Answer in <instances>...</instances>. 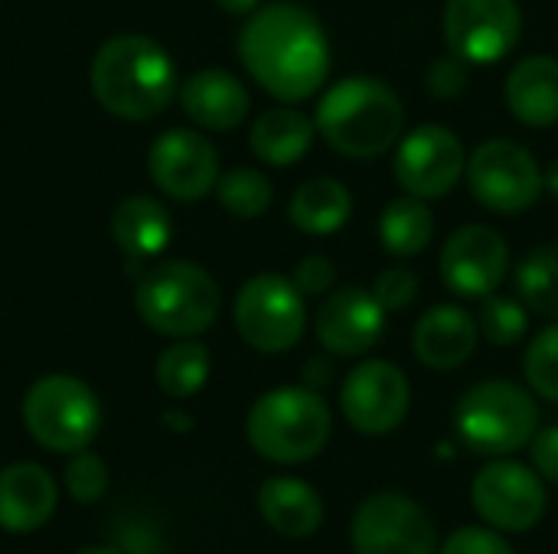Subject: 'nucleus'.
<instances>
[{
    "label": "nucleus",
    "mask_w": 558,
    "mask_h": 554,
    "mask_svg": "<svg viewBox=\"0 0 558 554\" xmlns=\"http://www.w3.org/2000/svg\"><path fill=\"white\" fill-rule=\"evenodd\" d=\"M239 59L268 95L298 104L317 95L330 75V39L317 13L304 3L278 0L248 16L239 36Z\"/></svg>",
    "instance_id": "obj_1"
},
{
    "label": "nucleus",
    "mask_w": 558,
    "mask_h": 554,
    "mask_svg": "<svg viewBox=\"0 0 558 554\" xmlns=\"http://www.w3.org/2000/svg\"><path fill=\"white\" fill-rule=\"evenodd\" d=\"M95 101L124 121H147L170 108L180 95L177 65L170 52L150 36H114L92 59Z\"/></svg>",
    "instance_id": "obj_2"
},
{
    "label": "nucleus",
    "mask_w": 558,
    "mask_h": 554,
    "mask_svg": "<svg viewBox=\"0 0 558 554\" xmlns=\"http://www.w3.org/2000/svg\"><path fill=\"white\" fill-rule=\"evenodd\" d=\"M314 124L337 153L373 160L402 140L405 104L389 82L376 75H350L324 91Z\"/></svg>",
    "instance_id": "obj_3"
},
{
    "label": "nucleus",
    "mask_w": 558,
    "mask_h": 554,
    "mask_svg": "<svg viewBox=\"0 0 558 554\" xmlns=\"http://www.w3.org/2000/svg\"><path fill=\"white\" fill-rule=\"evenodd\" d=\"M330 408L314 389L265 392L245 421L248 444L271 464H307L330 441Z\"/></svg>",
    "instance_id": "obj_4"
},
{
    "label": "nucleus",
    "mask_w": 558,
    "mask_h": 554,
    "mask_svg": "<svg viewBox=\"0 0 558 554\" xmlns=\"http://www.w3.org/2000/svg\"><path fill=\"white\" fill-rule=\"evenodd\" d=\"M141 320L163 336H199L219 317V287L193 261H163L150 268L134 294Z\"/></svg>",
    "instance_id": "obj_5"
},
{
    "label": "nucleus",
    "mask_w": 558,
    "mask_h": 554,
    "mask_svg": "<svg viewBox=\"0 0 558 554\" xmlns=\"http://www.w3.org/2000/svg\"><path fill=\"white\" fill-rule=\"evenodd\" d=\"M454 428L474 454L507 457L533 441V434L539 431V408L526 389L490 379L474 385L458 402Z\"/></svg>",
    "instance_id": "obj_6"
},
{
    "label": "nucleus",
    "mask_w": 558,
    "mask_h": 554,
    "mask_svg": "<svg viewBox=\"0 0 558 554\" xmlns=\"http://www.w3.org/2000/svg\"><path fill=\"white\" fill-rule=\"evenodd\" d=\"M23 424L39 447L78 454L101 428V405L85 382L72 376H43L23 398Z\"/></svg>",
    "instance_id": "obj_7"
},
{
    "label": "nucleus",
    "mask_w": 558,
    "mask_h": 554,
    "mask_svg": "<svg viewBox=\"0 0 558 554\" xmlns=\"http://www.w3.org/2000/svg\"><path fill=\"white\" fill-rule=\"evenodd\" d=\"M307 327L304 294L291 278L258 274L235 297V330L258 353H288Z\"/></svg>",
    "instance_id": "obj_8"
},
{
    "label": "nucleus",
    "mask_w": 558,
    "mask_h": 554,
    "mask_svg": "<svg viewBox=\"0 0 558 554\" xmlns=\"http://www.w3.org/2000/svg\"><path fill=\"white\" fill-rule=\"evenodd\" d=\"M468 186L481 206L500 216L526 212L546 189L536 157L507 137H494L468 157Z\"/></svg>",
    "instance_id": "obj_9"
},
{
    "label": "nucleus",
    "mask_w": 558,
    "mask_h": 554,
    "mask_svg": "<svg viewBox=\"0 0 558 554\" xmlns=\"http://www.w3.org/2000/svg\"><path fill=\"white\" fill-rule=\"evenodd\" d=\"M445 42L471 65H494L510 56L523 36V13L517 0H448Z\"/></svg>",
    "instance_id": "obj_10"
},
{
    "label": "nucleus",
    "mask_w": 558,
    "mask_h": 554,
    "mask_svg": "<svg viewBox=\"0 0 558 554\" xmlns=\"http://www.w3.org/2000/svg\"><path fill=\"white\" fill-rule=\"evenodd\" d=\"M350 542L356 554H435L438 532L409 496L376 493L356 509Z\"/></svg>",
    "instance_id": "obj_11"
},
{
    "label": "nucleus",
    "mask_w": 558,
    "mask_h": 554,
    "mask_svg": "<svg viewBox=\"0 0 558 554\" xmlns=\"http://www.w3.org/2000/svg\"><path fill=\"white\" fill-rule=\"evenodd\" d=\"M468 173V153L461 137L445 124H422L399 140L396 180L409 196L441 199Z\"/></svg>",
    "instance_id": "obj_12"
},
{
    "label": "nucleus",
    "mask_w": 558,
    "mask_h": 554,
    "mask_svg": "<svg viewBox=\"0 0 558 554\" xmlns=\"http://www.w3.org/2000/svg\"><path fill=\"white\" fill-rule=\"evenodd\" d=\"M412 405L409 379L399 366L386 359H366L360 362L340 389V408L350 428L360 434L379 438L396 431Z\"/></svg>",
    "instance_id": "obj_13"
},
{
    "label": "nucleus",
    "mask_w": 558,
    "mask_h": 554,
    "mask_svg": "<svg viewBox=\"0 0 558 554\" xmlns=\"http://www.w3.org/2000/svg\"><path fill=\"white\" fill-rule=\"evenodd\" d=\"M471 503L481 513V519L490 522L494 529L526 532L543 519L549 496L543 480L530 467L517 460H490L474 477Z\"/></svg>",
    "instance_id": "obj_14"
},
{
    "label": "nucleus",
    "mask_w": 558,
    "mask_h": 554,
    "mask_svg": "<svg viewBox=\"0 0 558 554\" xmlns=\"http://www.w3.org/2000/svg\"><path fill=\"white\" fill-rule=\"evenodd\" d=\"M510 268V245L490 225H464L441 248V278L448 291L484 300L500 291Z\"/></svg>",
    "instance_id": "obj_15"
},
{
    "label": "nucleus",
    "mask_w": 558,
    "mask_h": 554,
    "mask_svg": "<svg viewBox=\"0 0 558 554\" xmlns=\"http://www.w3.org/2000/svg\"><path fill=\"white\" fill-rule=\"evenodd\" d=\"M147 167H150L154 183L167 196H173L180 202L203 199L219 183V153H216V147L203 134H196L190 127L163 131L150 144Z\"/></svg>",
    "instance_id": "obj_16"
},
{
    "label": "nucleus",
    "mask_w": 558,
    "mask_h": 554,
    "mask_svg": "<svg viewBox=\"0 0 558 554\" xmlns=\"http://www.w3.org/2000/svg\"><path fill=\"white\" fill-rule=\"evenodd\" d=\"M386 330V307L366 287H340L314 313V333L333 356L369 353Z\"/></svg>",
    "instance_id": "obj_17"
},
{
    "label": "nucleus",
    "mask_w": 558,
    "mask_h": 554,
    "mask_svg": "<svg viewBox=\"0 0 558 554\" xmlns=\"http://www.w3.org/2000/svg\"><path fill=\"white\" fill-rule=\"evenodd\" d=\"M477 320L458 307V304H438L428 313H422V320L415 323L412 333V346L418 362H425L428 369L448 372L464 366L474 349H477Z\"/></svg>",
    "instance_id": "obj_18"
},
{
    "label": "nucleus",
    "mask_w": 558,
    "mask_h": 554,
    "mask_svg": "<svg viewBox=\"0 0 558 554\" xmlns=\"http://www.w3.org/2000/svg\"><path fill=\"white\" fill-rule=\"evenodd\" d=\"M180 108L206 131H232L245 121L252 98L226 69H203L180 85Z\"/></svg>",
    "instance_id": "obj_19"
},
{
    "label": "nucleus",
    "mask_w": 558,
    "mask_h": 554,
    "mask_svg": "<svg viewBox=\"0 0 558 554\" xmlns=\"http://www.w3.org/2000/svg\"><path fill=\"white\" fill-rule=\"evenodd\" d=\"M56 509V483L39 464H10L0 470V529L33 532Z\"/></svg>",
    "instance_id": "obj_20"
},
{
    "label": "nucleus",
    "mask_w": 558,
    "mask_h": 554,
    "mask_svg": "<svg viewBox=\"0 0 558 554\" xmlns=\"http://www.w3.org/2000/svg\"><path fill=\"white\" fill-rule=\"evenodd\" d=\"M507 108L526 127L558 124V59L526 56L507 75Z\"/></svg>",
    "instance_id": "obj_21"
},
{
    "label": "nucleus",
    "mask_w": 558,
    "mask_h": 554,
    "mask_svg": "<svg viewBox=\"0 0 558 554\" xmlns=\"http://www.w3.org/2000/svg\"><path fill=\"white\" fill-rule=\"evenodd\" d=\"M262 519L284 539H311L324 522V500L317 490L294 477L265 480L258 490Z\"/></svg>",
    "instance_id": "obj_22"
},
{
    "label": "nucleus",
    "mask_w": 558,
    "mask_h": 554,
    "mask_svg": "<svg viewBox=\"0 0 558 554\" xmlns=\"http://www.w3.org/2000/svg\"><path fill=\"white\" fill-rule=\"evenodd\" d=\"M314 134H317V124L304 111L268 108L255 118L248 144H252V153L265 160L268 167H291L311 150Z\"/></svg>",
    "instance_id": "obj_23"
},
{
    "label": "nucleus",
    "mask_w": 558,
    "mask_h": 554,
    "mask_svg": "<svg viewBox=\"0 0 558 554\" xmlns=\"http://www.w3.org/2000/svg\"><path fill=\"white\" fill-rule=\"evenodd\" d=\"M170 232H173L170 212L147 196L124 199L111 216V235L118 248L131 258V264L160 255L170 242Z\"/></svg>",
    "instance_id": "obj_24"
},
{
    "label": "nucleus",
    "mask_w": 558,
    "mask_h": 554,
    "mask_svg": "<svg viewBox=\"0 0 558 554\" xmlns=\"http://www.w3.org/2000/svg\"><path fill=\"white\" fill-rule=\"evenodd\" d=\"M353 216L350 189L333 176H314L301 183L288 202V219L304 235H333Z\"/></svg>",
    "instance_id": "obj_25"
},
{
    "label": "nucleus",
    "mask_w": 558,
    "mask_h": 554,
    "mask_svg": "<svg viewBox=\"0 0 558 554\" xmlns=\"http://www.w3.org/2000/svg\"><path fill=\"white\" fill-rule=\"evenodd\" d=\"M435 235V219L425 199L399 196L379 216V242L392 258H415L428 248Z\"/></svg>",
    "instance_id": "obj_26"
},
{
    "label": "nucleus",
    "mask_w": 558,
    "mask_h": 554,
    "mask_svg": "<svg viewBox=\"0 0 558 554\" xmlns=\"http://www.w3.org/2000/svg\"><path fill=\"white\" fill-rule=\"evenodd\" d=\"M209 379V349L203 343H173L157 359V385L170 398L196 395Z\"/></svg>",
    "instance_id": "obj_27"
},
{
    "label": "nucleus",
    "mask_w": 558,
    "mask_h": 554,
    "mask_svg": "<svg viewBox=\"0 0 558 554\" xmlns=\"http://www.w3.org/2000/svg\"><path fill=\"white\" fill-rule=\"evenodd\" d=\"M517 291L526 310L539 317H558V251L536 248L517 268Z\"/></svg>",
    "instance_id": "obj_28"
},
{
    "label": "nucleus",
    "mask_w": 558,
    "mask_h": 554,
    "mask_svg": "<svg viewBox=\"0 0 558 554\" xmlns=\"http://www.w3.org/2000/svg\"><path fill=\"white\" fill-rule=\"evenodd\" d=\"M216 193H219L222 209L235 219H258L271 206V183L265 173H258L252 167H239V170H229L226 176H219Z\"/></svg>",
    "instance_id": "obj_29"
},
{
    "label": "nucleus",
    "mask_w": 558,
    "mask_h": 554,
    "mask_svg": "<svg viewBox=\"0 0 558 554\" xmlns=\"http://www.w3.org/2000/svg\"><path fill=\"white\" fill-rule=\"evenodd\" d=\"M481 333L494 343V346H517L526 330H530V317H526V304L513 300V297H484L481 307V320H477Z\"/></svg>",
    "instance_id": "obj_30"
},
{
    "label": "nucleus",
    "mask_w": 558,
    "mask_h": 554,
    "mask_svg": "<svg viewBox=\"0 0 558 554\" xmlns=\"http://www.w3.org/2000/svg\"><path fill=\"white\" fill-rule=\"evenodd\" d=\"M523 369L536 395H543L546 402H558V323L533 336Z\"/></svg>",
    "instance_id": "obj_31"
},
{
    "label": "nucleus",
    "mask_w": 558,
    "mask_h": 554,
    "mask_svg": "<svg viewBox=\"0 0 558 554\" xmlns=\"http://www.w3.org/2000/svg\"><path fill=\"white\" fill-rule=\"evenodd\" d=\"M65 490L75 503H95L108 490V470L95 454L78 451L65 467Z\"/></svg>",
    "instance_id": "obj_32"
},
{
    "label": "nucleus",
    "mask_w": 558,
    "mask_h": 554,
    "mask_svg": "<svg viewBox=\"0 0 558 554\" xmlns=\"http://www.w3.org/2000/svg\"><path fill=\"white\" fill-rule=\"evenodd\" d=\"M468 82H471V62L461 59V56H454L451 49L445 56H438L428 65V72H425V88L438 101H451V98L464 95Z\"/></svg>",
    "instance_id": "obj_33"
},
{
    "label": "nucleus",
    "mask_w": 558,
    "mask_h": 554,
    "mask_svg": "<svg viewBox=\"0 0 558 554\" xmlns=\"http://www.w3.org/2000/svg\"><path fill=\"white\" fill-rule=\"evenodd\" d=\"M369 291L386 307V313H392V310L409 307L418 297V274L405 264H396V268H386Z\"/></svg>",
    "instance_id": "obj_34"
},
{
    "label": "nucleus",
    "mask_w": 558,
    "mask_h": 554,
    "mask_svg": "<svg viewBox=\"0 0 558 554\" xmlns=\"http://www.w3.org/2000/svg\"><path fill=\"white\" fill-rule=\"evenodd\" d=\"M291 281L298 284V291L304 297H327L333 291V284H337V268L324 255H307V258L298 261Z\"/></svg>",
    "instance_id": "obj_35"
},
{
    "label": "nucleus",
    "mask_w": 558,
    "mask_h": 554,
    "mask_svg": "<svg viewBox=\"0 0 558 554\" xmlns=\"http://www.w3.org/2000/svg\"><path fill=\"white\" fill-rule=\"evenodd\" d=\"M441 554H513L510 542L490 529H458L448 542Z\"/></svg>",
    "instance_id": "obj_36"
},
{
    "label": "nucleus",
    "mask_w": 558,
    "mask_h": 554,
    "mask_svg": "<svg viewBox=\"0 0 558 554\" xmlns=\"http://www.w3.org/2000/svg\"><path fill=\"white\" fill-rule=\"evenodd\" d=\"M530 444H533V467L539 470L543 480L558 487V424L536 431Z\"/></svg>",
    "instance_id": "obj_37"
},
{
    "label": "nucleus",
    "mask_w": 558,
    "mask_h": 554,
    "mask_svg": "<svg viewBox=\"0 0 558 554\" xmlns=\"http://www.w3.org/2000/svg\"><path fill=\"white\" fill-rule=\"evenodd\" d=\"M258 3L262 0H216V7L226 10V13H232V16H252L258 10Z\"/></svg>",
    "instance_id": "obj_38"
},
{
    "label": "nucleus",
    "mask_w": 558,
    "mask_h": 554,
    "mask_svg": "<svg viewBox=\"0 0 558 554\" xmlns=\"http://www.w3.org/2000/svg\"><path fill=\"white\" fill-rule=\"evenodd\" d=\"M543 183H546V189H549V193L558 199V160L549 163V170L543 173Z\"/></svg>",
    "instance_id": "obj_39"
},
{
    "label": "nucleus",
    "mask_w": 558,
    "mask_h": 554,
    "mask_svg": "<svg viewBox=\"0 0 558 554\" xmlns=\"http://www.w3.org/2000/svg\"><path fill=\"white\" fill-rule=\"evenodd\" d=\"M163 421L173 424V428H190V418H186V415H167Z\"/></svg>",
    "instance_id": "obj_40"
},
{
    "label": "nucleus",
    "mask_w": 558,
    "mask_h": 554,
    "mask_svg": "<svg viewBox=\"0 0 558 554\" xmlns=\"http://www.w3.org/2000/svg\"><path fill=\"white\" fill-rule=\"evenodd\" d=\"M78 554H121L118 549H111V545H95V549H85V552Z\"/></svg>",
    "instance_id": "obj_41"
}]
</instances>
